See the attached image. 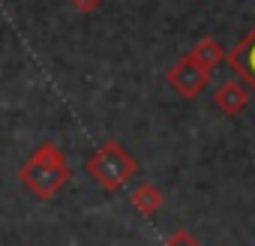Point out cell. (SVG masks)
I'll return each instance as SVG.
<instances>
[{
    "label": "cell",
    "instance_id": "cell-1",
    "mask_svg": "<svg viewBox=\"0 0 255 246\" xmlns=\"http://www.w3.org/2000/svg\"><path fill=\"white\" fill-rule=\"evenodd\" d=\"M18 180L24 183V189H30L33 198H39V201L54 198L69 180V165H66L60 147L51 141H42L39 147H33L30 156L18 165Z\"/></svg>",
    "mask_w": 255,
    "mask_h": 246
},
{
    "label": "cell",
    "instance_id": "cell-2",
    "mask_svg": "<svg viewBox=\"0 0 255 246\" xmlns=\"http://www.w3.org/2000/svg\"><path fill=\"white\" fill-rule=\"evenodd\" d=\"M84 171L105 192H117L120 186H126V183L138 174V162L132 159V153L126 150L120 141H105L93 156H87Z\"/></svg>",
    "mask_w": 255,
    "mask_h": 246
},
{
    "label": "cell",
    "instance_id": "cell-3",
    "mask_svg": "<svg viewBox=\"0 0 255 246\" xmlns=\"http://www.w3.org/2000/svg\"><path fill=\"white\" fill-rule=\"evenodd\" d=\"M165 81H168V87H171L177 96H183V99H195V96L207 87L210 72H207V69H201L198 63H192V60L183 54V57L168 69Z\"/></svg>",
    "mask_w": 255,
    "mask_h": 246
},
{
    "label": "cell",
    "instance_id": "cell-4",
    "mask_svg": "<svg viewBox=\"0 0 255 246\" xmlns=\"http://www.w3.org/2000/svg\"><path fill=\"white\" fill-rule=\"evenodd\" d=\"M225 60H228V66L240 75V81L255 90V27H252L246 36L237 39V45L225 54Z\"/></svg>",
    "mask_w": 255,
    "mask_h": 246
},
{
    "label": "cell",
    "instance_id": "cell-5",
    "mask_svg": "<svg viewBox=\"0 0 255 246\" xmlns=\"http://www.w3.org/2000/svg\"><path fill=\"white\" fill-rule=\"evenodd\" d=\"M213 105H216L219 111H225L228 117L240 114V111L249 105V84H243V81H237V78L222 81V84L213 90Z\"/></svg>",
    "mask_w": 255,
    "mask_h": 246
},
{
    "label": "cell",
    "instance_id": "cell-6",
    "mask_svg": "<svg viewBox=\"0 0 255 246\" xmlns=\"http://www.w3.org/2000/svg\"><path fill=\"white\" fill-rule=\"evenodd\" d=\"M192 63H198L201 69H216V63L219 60H225V48H222V42L216 39V36H201L195 45H192V51L186 54Z\"/></svg>",
    "mask_w": 255,
    "mask_h": 246
},
{
    "label": "cell",
    "instance_id": "cell-7",
    "mask_svg": "<svg viewBox=\"0 0 255 246\" xmlns=\"http://www.w3.org/2000/svg\"><path fill=\"white\" fill-rule=\"evenodd\" d=\"M162 189L156 186V183H141V186H135L132 192H129V204L141 213V216H153L159 207H162Z\"/></svg>",
    "mask_w": 255,
    "mask_h": 246
},
{
    "label": "cell",
    "instance_id": "cell-8",
    "mask_svg": "<svg viewBox=\"0 0 255 246\" xmlns=\"http://www.w3.org/2000/svg\"><path fill=\"white\" fill-rule=\"evenodd\" d=\"M162 246H201V243H198V237H195L192 231H186V228H180V231H174V234H168V237L162 240Z\"/></svg>",
    "mask_w": 255,
    "mask_h": 246
},
{
    "label": "cell",
    "instance_id": "cell-9",
    "mask_svg": "<svg viewBox=\"0 0 255 246\" xmlns=\"http://www.w3.org/2000/svg\"><path fill=\"white\" fill-rule=\"evenodd\" d=\"M102 3H105V0H69V6L78 9V12H93V9H99Z\"/></svg>",
    "mask_w": 255,
    "mask_h": 246
}]
</instances>
